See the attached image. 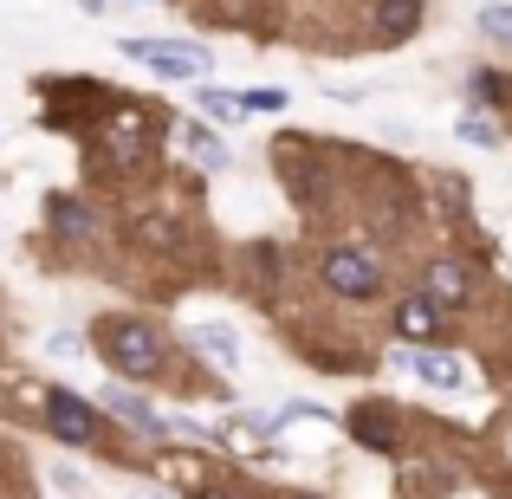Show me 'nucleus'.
I'll return each mask as SVG.
<instances>
[{"label": "nucleus", "instance_id": "obj_18", "mask_svg": "<svg viewBox=\"0 0 512 499\" xmlns=\"http://www.w3.org/2000/svg\"><path fill=\"white\" fill-rule=\"evenodd\" d=\"M461 137L467 143H500V130H493L487 117H461Z\"/></svg>", "mask_w": 512, "mask_h": 499}, {"label": "nucleus", "instance_id": "obj_1", "mask_svg": "<svg viewBox=\"0 0 512 499\" xmlns=\"http://www.w3.org/2000/svg\"><path fill=\"white\" fill-rule=\"evenodd\" d=\"M98 350H104V363L124 370V376H156L163 357H169L163 331L143 325V318H104V325H98Z\"/></svg>", "mask_w": 512, "mask_h": 499}, {"label": "nucleus", "instance_id": "obj_8", "mask_svg": "<svg viewBox=\"0 0 512 499\" xmlns=\"http://www.w3.org/2000/svg\"><path fill=\"white\" fill-rule=\"evenodd\" d=\"M111 415H124V422H130V428H143L150 441H163V435H169V422H163V415H156L143 396H130V389H111Z\"/></svg>", "mask_w": 512, "mask_h": 499}, {"label": "nucleus", "instance_id": "obj_16", "mask_svg": "<svg viewBox=\"0 0 512 499\" xmlns=\"http://www.w3.org/2000/svg\"><path fill=\"white\" fill-rule=\"evenodd\" d=\"M467 91H474V98H487V104H506L500 72H474V78H467Z\"/></svg>", "mask_w": 512, "mask_h": 499}, {"label": "nucleus", "instance_id": "obj_7", "mask_svg": "<svg viewBox=\"0 0 512 499\" xmlns=\"http://www.w3.org/2000/svg\"><path fill=\"white\" fill-rule=\"evenodd\" d=\"M46 214H52V227H59V234H72V240H91V234H98V214H91L85 201H72V195H52Z\"/></svg>", "mask_w": 512, "mask_h": 499}, {"label": "nucleus", "instance_id": "obj_12", "mask_svg": "<svg viewBox=\"0 0 512 499\" xmlns=\"http://www.w3.org/2000/svg\"><path fill=\"white\" fill-rule=\"evenodd\" d=\"M428 292H435L441 305H461L467 299V273L461 266H435V273H428Z\"/></svg>", "mask_w": 512, "mask_h": 499}, {"label": "nucleus", "instance_id": "obj_2", "mask_svg": "<svg viewBox=\"0 0 512 499\" xmlns=\"http://www.w3.org/2000/svg\"><path fill=\"white\" fill-rule=\"evenodd\" d=\"M124 52L137 65H150V72H163V78H201L214 65V52L188 46V39H124Z\"/></svg>", "mask_w": 512, "mask_h": 499}, {"label": "nucleus", "instance_id": "obj_6", "mask_svg": "<svg viewBox=\"0 0 512 499\" xmlns=\"http://www.w3.org/2000/svg\"><path fill=\"white\" fill-rule=\"evenodd\" d=\"M402 370L422 376L428 389H461L467 383V363L448 357V350H402Z\"/></svg>", "mask_w": 512, "mask_h": 499}, {"label": "nucleus", "instance_id": "obj_14", "mask_svg": "<svg viewBox=\"0 0 512 499\" xmlns=\"http://www.w3.org/2000/svg\"><path fill=\"white\" fill-rule=\"evenodd\" d=\"M480 33L512 46V0H493V7H480Z\"/></svg>", "mask_w": 512, "mask_h": 499}, {"label": "nucleus", "instance_id": "obj_15", "mask_svg": "<svg viewBox=\"0 0 512 499\" xmlns=\"http://www.w3.org/2000/svg\"><path fill=\"white\" fill-rule=\"evenodd\" d=\"M195 98H201V111H208V117H240V111H247V98H227V91H214V85H201Z\"/></svg>", "mask_w": 512, "mask_h": 499}, {"label": "nucleus", "instance_id": "obj_3", "mask_svg": "<svg viewBox=\"0 0 512 499\" xmlns=\"http://www.w3.org/2000/svg\"><path fill=\"white\" fill-rule=\"evenodd\" d=\"M325 286L338 292V299H376V292H383V266L363 247H331L325 253Z\"/></svg>", "mask_w": 512, "mask_h": 499}, {"label": "nucleus", "instance_id": "obj_9", "mask_svg": "<svg viewBox=\"0 0 512 499\" xmlns=\"http://www.w3.org/2000/svg\"><path fill=\"white\" fill-rule=\"evenodd\" d=\"M175 137H182V150L195 156V163L208 169V175H214V169H227V143L214 137V130H201V124H175Z\"/></svg>", "mask_w": 512, "mask_h": 499}, {"label": "nucleus", "instance_id": "obj_5", "mask_svg": "<svg viewBox=\"0 0 512 499\" xmlns=\"http://www.w3.org/2000/svg\"><path fill=\"white\" fill-rule=\"evenodd\" d=\"M46 415H52V435H59L65 448H91V441H98V415H91V402L72 396V389H52Z\"/></svg>", "mask_w": 512, "mask_h": 499}, {"label": "nucleus", "instance_id": "obj_11", "mask_svg": "<svg viewBox=\"0 0 512 499\" xmlns=\"http://www.w3.org/2000/svg\"><path fill=\"white\" fill-rule=\"evenodd\" d=\"M376 26L383 39H409L422 26V0H376Z\"/></svg>", "mask_w": 512, "mask_h": 499}, {"label": "nucleus", "instance_id": "obj_4", "mask_svg": "<svg viewBox=\"0 0 512 499\" xmlns=\"http://www.w3.org/2000/svg\"><path fill=\"white\" fill-rule=\"evenodd\" d=\"M150 143H156V124L130 104V111H117L111 124H104V150H111V163L117 169H137L143 156H150Z\"/></svg>", "mask_w": 512, "mask_h": 499}, {"label": "nucleus", "instance_id": "obj_19", "mask_svg": "<svg viewBox=\"0 0 512 499\" xmlns=\"http://www.w3.org/2000/svg\"><path fill=\"white\" fill-rule=\"evenodd\" d=\"M286 104V91H247V111H279Z\"/></svg>", "mask_w": 512, "mask_h": 499}, {"label": "nucleus", "instance_id": "obj_17", "mask_svg": "<svg viewBox=\"0 0 512 499\" xmlns=\"http://www.w3.org/2000/svg\"><path fill=\"white\" fill-rule=\"evenodd\" d=\"M195 337H201V350H208V357L234 363V337H227V331H195Z\"/></svg>", "mask_w": 512, "mask_h": 499}, {"label": "nucleus", "instance_id": "obj_10", "mask_svg": "<svg viewBox=\"0 0 512 499\" xmlns=\"http://www.w3.org/2000/svg\"><path fill=\"white\" fill-rule=\"evenodd\" d=\"M350 428H357V441H363V448H376V454L396 448V422H389V409H370V402H363V409L350 415Z\"/></svg>", "mask_w": 512, "mask_h": 499}, {"label": "nucleus", "instance_id": "obj_13", "mask_svg": "<svg viewBox=\"0 0 512 499\" xmlns=\"http://www.w3.org/2000/svg\"><path fill=\"white\" fill-rule=\"evenodd\" d=\"M396 325H402V337H428V331H435V305H428V299H409L396 312Z\"/></svg>", "mask_w": 512, "mask_h": 499}, {"label": "nucleus", "instance_id": "obj_20", "mask_svg": "<svg viewBox=\"0 0 512 499\" xmlns=\"http://www.w3.org/2000/svg\"><path fill=\"white\" fill-rule=\"evenodd\" d=\"M201 499H240V493H227V487H208V493H201Z\"/></svg>", "mask_w": 512, "mask_h": 499}]
</instances>
